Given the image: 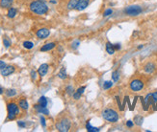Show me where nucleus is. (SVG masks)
Segmentation results:
<instances>
[{
	"instance_id": "nucleus-1",
	"label": "nucleus",
	"mask_w": 157,
	"mask_h": 132,
	"mask_svg": "<svg viewBox=\"0 0 157 132\" xmlns=\"http://www.w3.org/2000/svg\"><path fill=\"white\" fill-rule=\"evenodd\" d=\"M29 9L32 12H34L35 14L38 16H44L48 12V7L42 0H35L32 1L29 5Z\"/></svg>"
},
{
	"instance_id": "nucleus-2",
	"label": "nucleus",
	"mask_w": 157,
	"mask_h": 132,
	"mask_svg": "<svg viewBox=\"0 0 157 132\" xmlns=\"http://www.w3.org/2000/svg\"><path fill=\"white\" fill-rule=\"evenodd\" d=\"M101 116L105 121L109 122V123H117L119 121V113L117 110L114 108H105L101 112Z\"/></svg>"
},
{
	"instance_id": "nucleus-3",
	"label": "nucleus",
	"mask_w": 157,
	"mask_h": 132,
	"mask_svg": "<svg viewBox=\"0 0 157 132\" xmlns=\"http://www.w3.org/2000/svg\"><path fill=\"white\" fill-rule=\"evenodd\" d=\"M55 126H56V129L58 131L68 132V131H70V126H72V122H70V119L64 117V118L60 119V120L57 122Z\"/></svg>"
},
{
	"instance_id": "nucleus-4",
	"label": "nucleus",
	"mask_w": 157,
	"mask_h": 132,
	"mask_svg": "<svg viewBox=\"0 0 157 132\" xmlns=\"http://www.w3.org/2000/svg\"><path fill=\"white\" fill-rule=\"evenodd\" d=\"M7 110H8V120L14 121L19 114V106L16 103H9L7 105Z\"/></svg>"
},
{
	"instance_id": "nucleus-5",
	"label": "nucleus",
	"mask_w": 157,
	"mask_h": 132,
	"mask_svg": "<svg viewBox=\"0 0 157 132\" xmlns=\"http://www.w3.org/2000/svg\"><path fill=\"white\" fill-rule=\"evenodd\" d=\"M142 12H143V9L138 5H131L125 9V14L129 16H137L142 14Z\"/></svg>"
},
{
	"instance_id": "nucleus-6",
	"label": "nucleus",
	"mask_w": 157,
	"mask_h": 132,
	"mask_svg": "<svg viewBox=\"0 0 157 132\" xmlns=\"http://www.w3.org/2000/svg\"><path fill=\"white\" fill-rule=\"evenodd\" d=\"M144 86H145V83L140 78H134L129 83V88L133 92H139V91L143 89Z\"/></svg>"
},
{
	"instance_id": "nucleus-7",
	"label": "nucleus",
	"mask_w": 157,
	"mask_h": 132,
	"mask_svg": "<svg viewBox=\"0 0 157 132\" xmlns=\"http://www.w3.org/2000/svg\"><path fill=\"white\" fill-rule=\"evenodd\" d=\"M36 35L40 39H45L49 37L50 31H49V29H47V28H40V30L37 31Z\"/></svg>"
},
{
	"instance_id": "nucleus-8",
	"label": "nucleus",
	"mask_w": 157,
	"mask_h": 132,
	"mask_svg": "<svg viewBox=\"0 0 157 132\" xmlns=\"http://www.w3.org/2000/svg\"><path fill=\"white\" fill-rule=\"evenodd\" d=\"M155 70H156V65L155 63L152 61L146 63L145 66H144V71H145L146 74H152V73L155 72Z\"/></svg>"
},
{
	"instance_id": "nucleus-9",
	"label": "nucleus",
	"mask_w": 157,
	"mask_h": 132,
	"mask_svg": "<svg viewBox=\"0 0 157 132\" xmlns=\"http://www.w3.org/2000/svg\"><path fill=\"white\" fill-rule=\"evenodd\" d=\"M89 4H90V0H79L76 5V7H75V10L78 12L84 11V10L89 6Z\"/></svg>"
},
{
	"instance_id": "nucleus-10",
	"label": "nucleus",
	"mask_w": 157,
	"mask_h": 132,
	"mask_svg": "<svg viewBox=\"0 0 157 132\" xmlns=\"http://www.w3.org/2000/svg\"><path fill=\"white\" fill-rule=\"evenodd\" d=\"M15 72V67L12 65H8V66H5L3 69L1 70V75L3 76V77H8L11 74Z\"/></svg>"
},
{
	"instance_id": "nucleus-11",
	"label": "nucleus",
	"mask_w": 157,
	"mask_h": 132,
	"mask_svg": "<svg viewBox=\"0 0 157 132\" xmlns=\"http://www.w3.org/2000/svg\"><path fill=\"white\" fill-rule=\"evenodd\" d=\"M48 68H49V66L48 64H46V63H44V64H42L40 66L39 69H38V73H39V75L40 77H44V76L47 74Z\"/></svg>"
},
{
	"instance_id": "nucleus-12",
	"label": "nucleus",
	"mask_w": 157,
	"mask_h": 132,
	"mask_svg": "<svg viewBox=\"0 0 157 132\" xmlns=\"http://www.w3.org/2000/svg\"><path fill=\"white\" fill-rule=\"evenodd\" d=\"M34 107H35V109H36V110L39 113L44 114V115H46V116L49 115V110H48V109H47L46 107H44V106L40 105L39 103H38V105H35Z\"/></svg>"
},
{
	"instance_id": "nucleus-13",
	"label": "nucleus",
	"mask_w": 157,
	"mask_h": 132,
	"mask_svg": "<svg viewBox=\"0 0 157 132\" xmlns=\"http://www.w3.org/2000/svg\"><path fill=\"white\" fill-rule=\"evenodd\" d=\"M15 0H0V7L2 9H9L12 7Z\"/></svg>"
},
{
	"instance_id": "nucleus-14",
	"label": "nucleus",
	"mask_w": 157,
	"mask_h": 132,
	"mask_svg": "<svg viewBox=\"0 0 157 132\" xmlns=\"http://www.w3.org/2000/svg\"><path fill=\"white\" fill-rule=\"evenodd\" d=\"M55 46H56V43H55V42L46 43V44H44V46L40 48V51H42V52H48V51L54 49Z\"/></svg>"
},
{
	"instance_id": "nucleus-15",
	"label": "nucleus",
	"mask_w": 157,
	"mask_h": 132,
	"mask_svg": "<svg viewBox=\"0 0 157 132\" xmlns=\"http://www.w3.org/2000/svg\"><path fill=\"white\" fill-rule=\"evenodd\" d=\"M105 48H106V52H107L109 55H114V54H115L116 50H115V48H114V44H112V43H111L110 41L106 42Z\"/></svg>"
},
{
	"instance_id": "nucleus-16",
	"label": "nucleus",
	"mask_w": 157,
	"mask_h": 132,
	"mask_svg": "<svg viewBox=\"0 0 157 132\" xmlns=\"http://www.w3.org/2000/svg\"><path fill=\"white\" fill-rule=\"evenodd\" d=\"M19 106L22 109V110H27L29 107V105H28V101H26V99H21V100H19Z\"/></svg>"
},
{
	"instance_id": "nucleus-17",
	"label": "nucleus",
	"mask_w": 157,
	"mask_h": 132,
	"mask_svg": "<svg viewBox=\"0 0 157 132\" xmlns=\"http://www.w3.org/2000/svg\"><path fill=\"white\" fill-rule=\"evenodd\" d=\"M78 1H79V0H70L69 3H68V5H67V9L69 10V11L74 10L77 3H78Z\"/></svg>"
},
{
	"instance_id": "nucleus-18",
	"label": "nucleus",
	"mask_w": 157,
	"mask_h": 132,
	"mask_svg": "<svg viewBox=\"0 0 157 132\" xmlns=\"http://www.w3.org/2000/svg\"><path fill=\"white\" fill-rule=\"evenodd\" d=\"M17 11L16 8H9L7 16H8L9 18H14V17L17 16Z\"/></svg>"
},
{
	"instance_id": "nucleus-19",
	"label": "nucleus",
	"mask_w": 157,
	"mask_h": 132,
	"mask_svg": "<svg viewBox=\"0 0 157 132\" xmlns=\"http://www.w3.org/2000/svg\"><path fill=\"white\" fill-rule=\"evenodd\" d=\"M58 77H59L61 80H66L67 78V71H66V68L63 67L61 68V70L59 71V73H58Z\"/></svg>"
},
{
	"instance_id": "nucleus-20",
	"label": "nucleus",
	"mask_w": 157,
	"mask_h": 132,
	"mask_svg": "<svg viewBox=\"0 0 157 132\" xmlns=\"http://www.w3.org/2000/svg\"><path fill=\"white\" fill-rule=\"evenodd\" d=\"M86 128H87V131L89 132H98L100 130V128L93 127V126L91 125L90 122H87V124H86Z\"/></svg>"
},
{
	"instance_id": "nucleus-21",
	"label": "nucleus",
	"mask_w": 157,
	"mask_h": 132,
	"mask_svg": "<svg viewBox=\"0 0 157 132\" xmlns=\"http://www.w3.org/2000/svg\"><path fill=\"white\" fill-rule=\"evenodd\" d=\"M119 78H120V71H119V70L113 71V73H112V80H113V82H118Z\"/></svg>"
},
{
	"instance_id": "nucleus-22",
	"label": "nucleus",
	"mask_w": 157,
	"mask_h": 132,
	"mask_svg": "<svg viewBox=\"0 0 157 132\" xmlns=\"http://www.w3.org/2000/svg\"><path fill=\"white\" fill-rule=\"evenodd\" d=\"M38 103H39L40 105L44 106V107H46V105H47V99L42 96V97H40L39 99V101H38Z\"/></svg>"
},
{
	"instance_id": "nucleus-23",
	"label": "nucleus",
	"mask_w": 157,
	"mask_h": 132,
	"mask_svg": "<svg viewBox=\"0 0 157 132\" xmlns=\"http://www.w3.org/2000/svg\"><path fill=\"white\" fill-rule=\"evenodd\" d=\"M143 122H144V118L142 116H135V118H134V123L137 124V125H142Z\"/></svg>"
},
{
	"instance_id": "nucleus-24",
	"label": "nucleus",
	"mask_w": 157,
	"mask_h": 132,
	"mask_svg": "<svg viewBox=\"0 0 157 132\" xmlns=\"http://www.w3.org/2000/svg\"><path fill=\"white\" fill-rule=\"evenodd\" d=\"M17 95V91L15 89H9L6 91V96L7 97H14Z\"/></svg>"
},
{
	"instance_id": "nucleus-25",
	"label": "nucleus",
	"mask_w": 157,
	"mask_h": 132,
	"mask_svg": "<svg viewBox=\"0 0 157 132\" xmlns=\"http://www.w3.org/2000/svg\"><path fill=\"white\" fill-rule=\"evenodd\" d=\"M112 86H113V82H105L104 83H103L102 87L104 90H108V89H110Z\"/></svg>"
},
{
	"instance_id": "nucleus-26",
	"label": "nucleus",
	"mask_w": 157,
	"mask_h": 132,
	"mask_svg": "<svg viewBox=\"0 0 157 132\" xmlns=\"http://www.w3.org/2000/svg\"><path fill=\"white\" fill-rule=\"evenodd\" d=\"M23 47L26 49H32L34 47V43L31 41H24L23 42Z\"/></svg>"
},
{
	"instance_id": "nucleus-27",
	"label": "nucleus",
	"mask_w": 157,
	"mask_h": 132,
	"mask_svg": "<svg viewBox=\"0 0 157 132\" xmlns=\"http://www.w3.org/2000/svg\"><path fill=\"white\" fill-rule=\"evenodd\" d=\"M66 91H67L68 95H70V96L73 95V93H74V89H73V87L72 85L67 86V88H66Z\"/></svg>"
},
{
	"instance_id": "nucleus-28",
	"label": "nucleus",
	"mask_w": 157,
	"mask_h": 132,
	"mask_svg": "<svg viewBox=\"0 0 157 132\" xmlns=\"http://www.w3.org/2000/svg\"><path fill=\"white\" fill-rule=\"evenodd\" d=\"M116 100H117V103H118V105H119V109H120L121 111H123L125 110V107H123V103H121V99L120 97H116Z\"/></svg>"
},
{
	"instance_id": "nucleus-29",
	"label": "nucleus",
	"mask_w": 157,
	"mask_h": 132,
	"mask_svg": "<svg viewBox=\"0 0 157 132\" xmlns=\"http://www.w3.org/2000/svg\"><path fill=\"white\" fill-rule=\"evenodd\" d=\"M3 44H4L5 48H9L10 46H11V41H10L7 37H4L3 39Z\"/></svg>"
},
{
	"instance_id": "nucleus-30",
	"label": "nucleus",
	"mask_w": 157,
	"mask_h": 132,
	"mask_svg": "<svg viewBox=\"0 0 157 132\" xmlns=\"http://www.w3.org/2000/svg\"><path fill=\"white\" fill-rule=\"evenodd\" d=\"M81 94L80 93H78L77 91H75L74 93H73V95H72V97H73V99H74V100H79V99H81Z\"/></svg>"
},
{
	"instance_id": "nucleus-31",
	"label": "nucleus",
	"mask_w": 157,
	"mask_h": 132,
	"mask_svg": "<svg viewBox=\"0 0 157 132\" xmlns=\"http://www.w3.org/2000/svg\"><path fill=\"white\" fill-rule=\"evenodd\" d=\"M113 14V11L111 9H107V10H105V12H103V16H111V14Z\"/></svg>"
},
{
	"instance_id": "nucleus-32",
	"label": "nucleus",
	"mask_w": 157,
	"mask_h": 132,
	"mask_svg": "<svg viewBox=\"0 0 157 132\" xmlns=\"http://www.w3.org/2000/svg\"><path fill=\"white\" fill-rule=\"evenodd\" d=\"M133 125H134V123H133V121H127L126 122V126L127 127H129V128H132L133 127Z\"/></svg>"
},
{
	"instance_id": "nucleus-33",
	"label": "nucleus",
	"mask_w": 157,
	"mask_h": 132,
	"mask_svg": "<svg viewBox=\"0 0 157 132\" xmlns=\"http://www.w3.org/2000/svg\"><path fill=\"white\" fill-rule=\"evenodd\" d=\"M17 125H19V127H26V124H25L24 122H22V121L17 122Z\"/></svg>"
},
{
	"instance_id": "nucleus-34",
	"label": "nucleus",
	"mask_w": 157,
	"mask_h": 132,
	"mask_svg": "<svg viewBox=\"0 0 157 132\" xmlns=\"http://www.w3.org/2000/svg\"><path fill=\"white\" fill-rule=\"evenodd\" d=\"M78 46H79V41H78V40H75V41H73V43H72V48H73V49H77Z\"/></svg>"
},
{
	"instance_id": "nucleus-35",
	"label": "nucleus",
	"mask_w": 157,
	"mask_h": 132,
	"mask_svg": "<svg viewBox=\"0 0 157 132\" xmlns=\"http://www.w3.org/2000/svg\"><path fill=\"white\" fill-rule=\"evenodd\" d=\"M40 124H42V125L45 127L46 126V124H45V119L44 116H40Z\"/></svg>"
},
{
	"instance_id": "nucleus-36",
	"label": "nucleus",
	"mask_w": 157,
	"mask_h": 132,
	"mask_svg": "<svg viewBox=\"0 0 157 132\" xmlns=\"http://www.w3.org/2000/svg\"><path fill=\"white\" fill-rule=\"evenodd\" d=\"M85 89H86V86H82V87H79L78 89L76 90L78 93H80L81 95H82L83 93H84V91H85Z\"/></svg>"
},
{
	"instance_id": "nucleus-37",
	"label": "nucleus",
	"mask_w": 157,
	"mask_h": 132,
	"mask_svg": "<svg viewBox=\"0 0 157 132\" xmlns=\"http://www.w3.org/2000/svg\"><path fill=\"white\" fill-rule=\"evenodd\" d=\"M31 78H32V80H36V78H37V72L36 71H34V70L31 71Z\"/></svg>"
},
{
	"instance_id": "nucleus-38",
	"label": "nucleus",
	"mask_w": 157,
	"mask_h": 132,
	"mask_svg": "<svg viewBox=\"0 0 157 132\" xmlns=\"http://www.w3.org/2000/svg\"><path fill=\"white\" fill-rule=\"evenodd\" d=\"M137 99H138V97H135V98H134V101H133V103H132V105H131L130 110H133L134 107H135V105H136V101H137Z\"/></svg>"
},
{
	"instance_id": "nucleus-39",
	"label": "nucleus",
	"mask_w": 157,
	"mask_h": 132,
	"mask_svg": "<svg viewBox=\"0 0 157 132\" xmlns=\"http://www.w3.org/2000/svg\"><path fill=\"white\" fill-rule=\"evenodd\" d=\"M6 66V63H5L3 60H0V70H2L3 68Z\"/></svg>"
},
{
	"instance_id": "nucleus-40",
	"label": "nucleus",
	"mask_w": 157,
	"mask_h": 132,
	"mask_svg": "<svg viewBox=\"0 0 157 132\" xmlns=\"http://www.w3.org/2000/svg\"><path fill=\"white\" fill-rule=\"evenodd\" d=\"M114 48H115L116 51H117V50H120V49H121V44H119V43H118V44H115V45H114Z\"/></svg>"
},
{
	"instance_id": "nucleus-41",
	"label": "nucleus",
	"mask_w": 157,
	"mask_h": 132,
	"mask_svg": "<svg viewBox=\"0 0 157 132\" xmlns=\"http://www.w3.org/2000/svg\"><path fill=\"white\" fill-rule=\"evenodd\" d=\"M1 94H3V88L0 87V95H1Z\"/></svg>"
},
{
	"instance_id": "nucleus-42",
	"label": "nucleus",
	"mask_w": 157,
	"mask_h": 132,
	"mask_svg": "<svg viewBox=\"0 0 157 132\" xmlns=\"http://www.w3.org/2000/svg\"><path fill=\"white\" fill-rule=\"evenodd\" d=\"M143 47H144V45H140V46L138 47V49H142V48H143Z\"/></svg>"
}]
</instances>
